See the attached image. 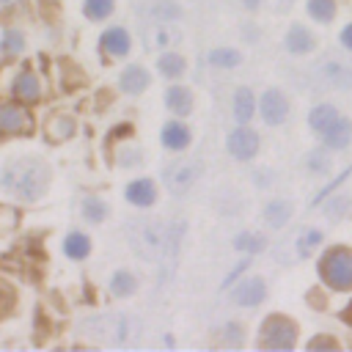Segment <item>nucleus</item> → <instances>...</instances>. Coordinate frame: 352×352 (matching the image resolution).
<instances>
[{
    "instance_id": "1",
    "label": "nucleus",
    "mask_w": 352,
    "mask_h": 352,
    "mask_svg": "<svg viewBox=\"0 0 352 352\" xmlns=\"http://www.w3.org/2000/svg\"><path fill=\"white\" fill-rule=\"evenodd\" d=\"M50 182V170L41 160L25 157V160H14L6 170H3V187L11 190L16 198L33 201L38 195H44Z\"/></svg>"
},
{
    "instance_id": "2",
    "label": "nucleus",
    "mask_w": 352,
    "mask_h": 352,
    "mask_svg": "<svg viewBox=\"0 0 352 352\" xmlns=\"http://www.w3.org/2000/svg\"><path fill=\"white\" fill-rule=\"evenodd\" d=\"M176 234H170V228L165 223H160V220H138V223L129 226L132 248L140 256H146V258H160L168 250H173L176 248V239H179Z\"/></svg>"
},
{
    "instance_id": "3",
    "label": "nucleus",
    "mask_w": 352,
    "mask_h": 352,
    "mask_svg": "<svg viewBox=\"0 0 352 352\" xmlns=\"http://www.w3.org/2000/svg\"><path fill=\"white\" fill-rule=\"evenodd\" d=\"M319 270H322V278H324L327 286L341 289V292L352 289V250H346V248L327 250Z\"/></svg>"
},
{
    "instance_id": "4",
    "label": "nucleus",
    "mask_w": 352,
    "mask_h": 352,
    "mask_svg": "<svg viewBox=\"0 0 352 352\" xmlns=\"http://www.w3.org/2000/svg\"><path fill=\"white\" fill-rule=\"evenodd\" d=\"M261 346H267V349H292L294 346V324L286 316H270L261 327Z\"/></svg>"
},
{
    "instance_id": "5",
    "label": "nucleus",
    "mask_w": 352,
    "mask_h": 352,
    "mask_svg": "<svg viewBox=\"0 0 352 352\" xmlns=\"http://www.w3.org/2000/svg\"><path fill=\"white\" fill-rule=\"evenodd\" d=\"M198 173H201V165L195 160H179L165 170V184L170 192L182 195V192H187V187H192Z\"/></svg>"
},
{
    "instance_id": "6",
    "label": "nucleus",
    "mask_w": 352,
    "mask_h": 352,
    "mask_svg": "<svg viewBox=\"0 0 352 352\" xmlns=\"http://www.w3.org/2000/svg\"><path fill=\"white\" fill-rule=\"evenodd\" d=\"M319 77H322V82L330 85V88H352V63L327 60V63H322Z\"/></svg>"
},
{
    "instance_id": "7",
    "label": "nucleus",
    "mask_w": 352,
    "mask_h": 352,
    "mask_svg": "<svg viewBox=\"0 0 352 352\" xmlns=\"http://www.w3.org/2000/svg\"><path fill=\"white\" fill-rule=\"evenodd\" d=\"M258 148V138L253 129H236L228 135V151L236 157V160H250Z\"/></svg>"
},
{
    "instance_id": "8",
    "label": "nucleus",
    "mask_w": 352,
    "mask_h": 352,
    "mask_svg": "<svg viewBox=\"0 0 352 352\" xmlns=\"http://www.w3.org/2000/svg\"><path fill=\"white\" fill-rule=\"evenodd\" d=\"M286 110H289V104H286V99H283L280 91H267L264 94V99H261V116H264L267 124H280L286 118Z\"/></svg>"
},
{
    "instance_id": "9",
    "label": "nucleus",
    "mask_w": 352,
    "mask_h": 352,
    "mask_svg": "<svg viewBox=\"0 0 352 352\" xmlns=\"http://www.w3.org/2000/svg\"><path fill=\"white\" fill-rule=\"evenodd\" d=\"M25 129H30V116L25 110H19L14 104L0 107V132L14 135V132H25Z\"/></svg>"
},
{
    "instance_id": "10",
    "label": "nucleus",
    "mask_w": 352,
    "mask_h": 352,
    "mask_svg": "<svg viewBox=\"0 0 352 352\" xmlns=\"http://www.w3.org/2000/svg\"><path fill=\"white\" fill-rule=\"evenodd\" d=\"M231 300L239 302V305H256V302H261L264 300V280L261 278H253V280L239 283L231 292Z\"/></svg>"
},
{
    "instance_id": "11",
    "label": "nucleus",
    "mask_w": 352,
    "mask_h": 352,
    "mask_svg": "<svg viewBox=\"0 0 352 352\" xmlns=\"http://www.w3.org/2000/svg\"><path fill=\"white\" fill-rule=\"evenodd\" d=\"M143 36H146L148 47H168V44H173V41L179 38V33H176L168 22H154V25H148Z\"/></svg>"
},
{
    "instance_id": "12",
    "label": "nucleus",
    "mask_w": 352,
    "mask_h": 352,
    "mask_svg": "<svg viewBox=\"0 0 352 352\" xmlns=\"http://www.w3.org/2000/svg\"><path fill=\"white\" fill-rule=\"evenodd\" d=\"M102 47H104L110 55H126V52H129V36H126V30H121V28L107 30V33L102 36Z\"/></svg>"
},
{
    "instance_id": "13",
    "label": "nucleus",
    "mask_w": 352,
    "mask_h": 352,
    "mask_svg": "<svg viewBox=\"0 0 352 352\" xmlns=\"http://www.w3.org/2000/svg\"><path fill=\"white\" fill-rule=\"evenodd\" d=\"M126 198L135 204V206H148L154 201V184L148 179H138L126 187Z\"/></svg>"
},
{
    "instance_id": "14",
    "label": "nucleus",
    "mask_w": 352,
    "mask_h": 352,
    "mask_svg": "<svg viewBox=\"0 0 352 352\" xmlns=\"http://www.w3.org/2000/svg\"><path fill=\"white\" fill-rule=\"evenodd\" d=\"M146 85H148V74H146L140 66L124 69V74H121V88H124L126 94H140Z\"/></svg>"
},
{
    "instance_id": "15",
    "label": "nucleus",
    "mask_w": 352,
    "mask_h": 352,
    "mask_svg": "<svg viewBox=\"0 0 352 352\" xmlns=\"http://www.w3.org/2000/svg\"><path fill=\"white\" fill-rule=\"evenodd\" d=\"M165 102H168V107H170L173 113H179V116L190 113V107H192V96H190V91H187V88H182V85L168 88Z\"/></svg>"
},
{
    "instance_id": "16",
    "label": "nucleus",
    "mask_w": 352,
    "mask_h": 352,
    "mask_svg": "<svg viewBox=\"0 0 352 352\" xmlns=\"http://www.w3.org/2000/svg\"><path fill=\"white\" fill-rule=\"evenodd\" d=\"M311 126L316 129V132H327L336 121H338V113H336V107H330V104H319V107H314L311 110Z\"/></svg>"
},
{
    "instance_id": "17",
    "label": "nucleus",
    "mask_w": 352,
    "mask_h": 352,
    "mask_svg": "<svg viewBox=\"0 0 352 352\" xmlns=\"http://www.w3.org/2000/svg\"><path fill=\"white\" fill-rule=\"evenodd\" d=\"M324 135V143L330 146V148H344L346 143H349V138H352V129H349V124L344 121V118H338L327 132H322Z\"/></svg>"
},
{
    "instance_id": "18",
    "label": "nucleus",
    "mask_w": 352,
    "mask_h": 352,
    "mask_svg": "<svg viewBox=\"0 0 352 352\" xmlns=\"http://www.w3.org/2000/svg\"><path fill=\"white\" fill-rule=\"evenodd\" d=\"M286 47L292 52H308V50H314V36L302 25H294L289 30V36H286Z\"/></svg>"
},
{
    "instance_id": "19",
    "label": "nucleus",
    "mask_w": 352,
    "mask_h": 352,
    "mask_svg": "<svg viewBox=\"0 0 352 352\" xmlns=\"http://www.w3.org/2000/svg\"><path fill=\"white\" fill-rule=\"evenodd\" d=\"M162 143H165L168 148H184V146L190 143L187 126H182V124H165V129H162Z\"/></svg>"
},
{
    "instance_id": "20",
    "label": "nucleus",
    "mask_w": 352,
    "mask_h": 352,
    "mask_svg": "<svg viewBox=\"0 0 352 352\" xmlns=\"http://www.w3.org/2000/svg\"><path fill=\"white\" fill-rule=\"evenodd\" d=\"M14 94H16L19 99H28V102L38 99V82H36V77H33L30 72H22V74L14 80Z\"/></svg>"
},
{
    "instance_id": "21",
    "label": "nucleus",
    "mask_w": 352,
    "mask_h": 352,
    "mask_svg": "<svg viewBox=\"0 0 352 352\" xmlns=\"http://www.w3.org/2000/svg\"><path fill=\"white\" fill-rule=\"evenodd\" d=\"M47 132H50L52 140H66V138H72V132H74V121H72L69 116H52V118L47 121Z\"/></svg>"
},
{
    "instance_id": "22",
    "label": "nucleus",
    "mask_w": 352,
    "mask_h": 352,
    "mask_svg": "<svg viewBox=\"0 0 352 352\" xmlns=\"http://www.w3.org/2000/svg\"><path fill=\"white\" fill-rule=\"evenodd\" d=\"M234 116L236 121H250L253 118V94L248 88H239L234 96Z\"/></svg>"
},
{
    "instance_id": "23",
    "label": "nucleus",
    "mask_w": 352,
    "mask_h": 352,
    "mask_svg": "<svg viewBox=\"0 0 352 352\" xmlns=\"http://www.w3.org/2000/svg\"><path fill=\"white\" fill-rule=\"evenodd\" d=\"M292 214V206L286 201H272L267 209H264V220L272 226V228H280Z\"/></svg>"
},
{
    "instance_id": "24",
    "label": "nucleus",
    "mask_w": 352,
    "mask_h": 352,
    "mask_svg": "<svg viewBox=\"0 0 352 352\" xmlns=\"http://www.w3.org/2000/svg\"><path fill=\"white\" fill-rule=\"evenodd\" d=\"M63 250H66V256H72V258L88 256V236H85V234H69Z\"/></svg>"
},
{
    "instance_id": "25",
    "label": "nucleus",
    "mask_w": 352,
    "mask_h": 352,
    "mask_svg": "<svg viewBox=\"0 0 352 352\" xmlns=\"http://www.w3.org/2000/svg\"><path fill=\"white\" fill-rule=\"evenodd\" d=\"M308 11H311L314 19L330 22L333 14H336V3H333V0H308Z\"/></svg>"
},
{
    "instance_id": "26",
    "label": "nucleus",
    "mask_w": 352,
    "mask_h": 352,
    "mask_svg": "<svg viewBox=\"0 0 352 352\" xmlns=\"http://www.w3.org/2000/svg\"><path fill=\"white\" fill-rule=\"evenodd\" d=\"M110 286H113V294L116 297H129L135 292V278L129 272H116Z\"/></svg>"
},
{
    "instance_id": "27",
    "label": "nucleus",
    "mask_w": 352,
    "mask_h": 352,
    "mask_svg": "<svg viewBox=\"0 0 352 352\" xmlns=\"http://www.w3.org/2000/svg\"><path fill=\"white\" fill-rule=\"evenodd\" d=\"M82 214H85V220L99 223V220L107 214V206H104L99 198H85V201H82Z\"/></svg>"
},
{
    "instance_id": "28",
    "label": "nucleus",
    "mask_w": 352,
    "mask_h": 352,
    "mask_svg": "<svg viewBox=\"0 0 352 352\" xmlns=\"http://www.w3.org/2000/svg\"><path fill=\"white\" fill-rule=\"evenodd\" d=\"M209 63L228 69V66H236V63H239V55H236L234 50H212V52H209Z\"/></svg>"
},
{
    "instance_id": "29",
    "label": "nucleus",
    "mask_w": 352,
    "mask_h": 352,
    "mask_svg": "<svg viewBox=\"0 0 352 352\" xmlns=\"http://www.w3.org/2000/svg\"><path fill=\"white\" fill-rule=\"evenodd\" d=\"M160 72H162L165 77H179V74L184 72V60H182L179 55H162V58H160Z\"/></svg>"
},
{
    "instance_id": "30",
    "label": "nucleus",
    "mask_w": 352,
    "mask_h": 352,
    "mask_svg": "<svg viewBox=\"0 0 352 352\" xmlns=\"http://www.w3.org/2000/svg\"><path fill=\"white\" fill-rule=\"evenodd\" d=\"M22 47H25V38H22L19 30H6L3 33V52L6 55H16V52H22Z\"/></svg>"
},
{
    "instance_id": "31",
    "label": "nucleus",
    "mask_w": 352,
    "mask_h": 352,
    "mask_svg": "<svg viewBox=\"0 0 352 352\" xmlns=\"http://www.w3.org/2000/svg\"><path fill=\"white\" fill-rule=\"evenodd\" d=\"M113 11V0H85V14L91 19H102Z\"/></svg>"
},
{
    "instance_id": "32",
    "label": "nucleus",
    "mask_w": 352,
    "mask_h": 352,
    "mask_svg": "<svg viewBox=\"0 0 352 352\" xmlns=\"http://www.w3.org/2000/svg\"><path fill=\"white\" fill-rule=\"evenodd\" d=\"M234 248H239V250H253V253H258L261 248H264V236H258V234H242V236H236V242H234Z\"/></svg>"
},
{
    "instance_id": "33",
    "label": "nucleus",
    "mask_w": 352,
    "mask_h": 352,
    "mask_svg": "<svg viewBox=\"0 0 352 352\" xmlns=\"http://www.w3.org/2000/svg\"><path fill=\"white\" fill-rule=\"evenodd\" d=\"M319 242H322V234H319V231H308V234L300 239V245H297V256H308Z\"/></svg>"
},
{
    "instance_id": "34",
    "label": "nucleus",
    "mask_w": 352,
    "mask_h": 352,
    "mask_svg": "<svg viewBox=\"0 0 352 352\" xmlns=\"http://www.w3.org/2000/svg\"><path fill=\"white\" fill-rule=\"evenodd\" d=\"M308 165H311V170H319V173H324L330 162H327V157H324L322 151H314V154H311V160H308Z\"/></svg>"
},
{
    "instance_id": "35",
    "label": "nucleus",
    "mask_w": 352,
    "mask_h": 352,
    "mask_svg": "<svg viewBox=\"0 0 352 352\" xmlns=\"http://www.w3.org/2000/svg\"><path fill=\"white\" fill-rule=\"evenodd\" d=\"M223 330H226V344H234V346H239V344H242L239 324H228V327H223Z\"/></svg>"
},
{
    "instance_id": "36",
    "label": "nucleus",
    "mask_w": 352,
    "mask_h": 352,
    "mask_svg": "<svg viewBox=\"0 0 352 352\" xmlns=\"http://www.w3.org/2000/svg\"><path fill=\"white\" fill-rule=\"evenodd\" d=\"M154 11H157L160 16H168V19H176V16H179V6H170V3H160Z\"/></svg>"
},
{
    "instance_id": "37",
    "label": "nucleus",
    "mask_w": 352,
    "mask_h": 352,
    "mask_svg": "<svg viewBox=\"0 0 352 352\" xmlns=\"http://www.w3.org/2000/svg\"><path fill=\"white\" fill-rule=\"evenodd\" d=\"M11 302H14V294H11V292H8V289L0 283V316L8 311V305H11Z\"/></svg>"
},
{
    "instance_id": "38",
    "label": "nucleus",
    "mask_w": 352,
    "mask_h": 352,
    "mask_svg": "<svg viewBox=\"0 0 352 352\" xmlns=\"http://www.w3.org/2000/svg\"><path fill=\"white\" fill-rule=\"evenodd\" d=\"M346 209H349V198H344V201H341V195H338V198H336V204H333V206H327V212H330V214H333V217H336V214H338V212H341V214H344V212H346Z\"/></svg>"
},
{
    "instance_id": "39",
    "label": "nucleus",
    "mask_w": 352,
    "mask_h": 352,
    "mask_svg": "<svg viewBox=\"0 0 352 352\" xmlns=\"http://www.w3.org/2000/svg\"><path fill=\"white\" fill-rule=\"evenodd\" d=\"M308 346H311V349H336V341H333V338H324V336H322V338H314V341H311Z\"/></svg>"
},
{
    "instance_id": "40",
    "label": "nucleus",
    "mask_w": 352,
    "mask_h": 352,
    "mask_svg": "<svg viewBox=\"0 0 352 352\" xmlns=\"http://www.w3.org/2000/svg\"><path fill=\"white\" fill-rule=\"evenodd\" d=\"M341 41H344L346 50H352V25H346V28L341 30Z\"/></svg>"
},
{
    "instance_id": "41",
    "label": "nucleus",
    "mask_w": 352,
    "mask_h": 352,
    "mask_svg": "<svg viewBox=\"0 0 352 352\" xmlns=\"http://www.w3.org/2000/svg\"><path fill=\"white\" fill-rule=\"evenodd\" d=\"M245 6H248V8H256V6H258V0H245Z\"/></svg>"
},
{
    "instance_id": "42",
    "label": "nucleus",
    "mask_w": 352,
    "mask_h": 352,
    "mask_svg": "<svg viewBox=\"0 0 352 352\" xmlns=\"http://www.w3.org/2000/svg\"><path fill=\"white\" fill-rule=\"evenodd\" d=\"M346 319H349V322H352V305H349V311H346Z\"/></svg>"
}]
</instances>
